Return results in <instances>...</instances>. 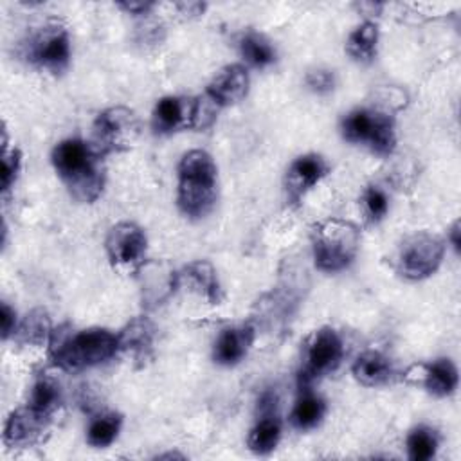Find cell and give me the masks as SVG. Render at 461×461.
<instances>
[{
	"instance_id": "9",
	"label": "cell",
	"mask_w": 461,
	"mask_h": 461,
	"mask_svg": "<svg viewBox=\"0 0 461 461\" xmlns=\"http://www.w3.org/2000/svg\"><path fill=\"white\" fill-rule=\"evenodd\" d=\"M28 58L51 73H62L71 60V42L66 28L49 24L30 39Z\"/></svg>"
},
{
	"instance_id": "28",
	"label": "cell",
	"mask_w": 461,
	"mask_h": 461,
	"mask_svg": "<svg viewBox=\"0 0 461 461\" xmlns=\"http://www.w3.org/2000/svg\"><path fill=\"white\" fill-rule=\"evenodd\" d=\"M49 321L46 317L44 312L37 310L31 315H28V321L22 326V335L30 341V342H40L46 339V332H48Z\"/></svg>"
},
{
	"instance_id": "31",
	"label": "cell",
	"mask_w": 461,
	"mask_h": 461,
	"mask_svg": "<svg viewBox=\"0 0 461 461\" xmlns=\"http://www.w3.org/2000/svg\"><path fill=\"white\" fill-rule=\"evenodd\" d=\"M0 319H3V337L8 339L17 326V314L8 303H3V314H0Z\"/></svg>"
},
{
	"instance_id": "5",
	"label": "cell",
	"mask_w": 461,
	"mask_h": 461,
	"mask_svg": "<svg viewBox=\"0 0 461 461\" xmlns=\"http://www.w3.org/2000/svg\"><path fill=\"white\" fill-rule=\"evenodd\" d=\"M342 136L350 143H368L378 155H389L395 150L393 120L377 111L357 109L342 120Z\"/></svg>"
},
{
	"instance_id": "10",
	"label": "cell",
	"mask_w": 461,
	"mask_h": 461,
	"mask_svg": "<svg viewBox=\"0 0 461 461\" xmlns=\"http://www.w3.org/2000/svg\"><path fill=\"white\" fill-rule=\"evenodd\" d=\"M204 105L195 98H163L154 111V127L157 132H173L179 129H193L202 123Z\"/></svg>"
},
{
	"instance_id": "22",
	"label": "cell",
	"mask_w": 461,
	"mask_h": 461,
	"mask_svg": "<svg viewBox=\"0 0 461 461\" xmlns=\"http://www.w3.org/2000/svg\"><path fill=\"white\" fill-rule=\"evenodd\" d=\"M152 332L154 328L146 319H136L118 337L120 348L132 351L136 357H143L152 348V335H154Z\"/></svg>"
},
{
	"instance_id": "25",
	"label": "cell",
	"mask_w": 461,
	"mask_h": 461,
	"mask_svg": "<svg viewBox=\"0 0 461 461\" xmlns=\"http://www.w3.org/2000/svg\"><path fill=\"white\" fill-rule=\"evenodd\" d=\"M436 448H438V436L429 427H418L407 438V452L412 461H427L434 457Z\"/></svg>"
},
{
	"instance_id": "20",
	"label": "cell",
	"mask_w": 461,
	"mask_h": 461,
	"mask_svg": "<svg viewBox=\"0 0 461 461\" xmlns=\"http://www.w3.org/2000/svg\"><path fill=\"white\" fill-rule=\"evenodd\" d=\"M326 405L323 402V398H319L314 393H305L294 405L292 412H290V423L299 429V430H306L315 427L323 416H324Z\"/></svg>"
},
{
	"instance_id": "3",
	"label": "cell",
	"mask_w": 461,
	"mask_h": 461,
	"mask_svg": "<svg viewBox=\"0 0 461 461\" xmlns=\"http://www.w3.org/2000/svg\"><path fill=\"white\" fill-rule=\"evenodd\" d=\"M118 350L120 339L112 332L103 328H91L60 341L53 350V357L60 368L67 371H78L112 359Z\"/></svg>"
},
{
	"instance_id": "33",
	"label": "cell",
	"mask_w": 461,
	"mask_h": 461,
	"mask_svg": "<svg viewBox=\"0 0 461 461\" xmlns=\"http://www.w3.org/2000/svg\"><path fill=\"white\" fill-rule=\"evenodd\" d=\"M450 240H452V245H454L456 249H459V226H457V222L454 224V227H452V231H450Z\"/></svg>"
},
{
	"instance_id": "29",
	"label": "cell",
	"mask_w": 461,
	"mask_h": 461,
	"mask_svg": "<svg viewBox=\"0 0 461 461\" xmlns=\"http://www.w3.org/2000/svg\"><path fill=\"white\" fill-rule=\"evenodd\" d=\"M21 168V154L19 150L8 152L4 150V159H3V191L8 193L17 181V173Z\"/></svg>"
},
{
	"instance_id": "18",
	"label": "cell",
	"mask_w": 461,
	"mask_h": 461,
	"mask_svg": "<svg viewBox=\"0 0 461 461\" xmlns=\"http://www.w3.org/2000/svg\"><path fill=\"white\" fill-rule=\"evenodd\" d=\"M377 44H378V28L373 22H364L350 35L346 42V51L353 60L368 64L377 55Z\"/></svg>"
},
{
	"instance_id": "16",
	"label": "cell",
	"mask_w": 461,
	"mask_h": 461,
	"mask_svg": "<svg viewBox=\"0 0 461 461\" xmlns=\"http://www.w3.org/2000/svg\"><path fill=\"white\" fill-rule=\"evenodd\" d=\"M44 418L37 416L30 409L13 412L6 423L4 439L8 445H28L35 439L39 430L44 427Z\"/></svg>"
},
{
	"instance_id": "19",
	"label": "cell",
	"mask_w": 461,
	"mask_h": 461,
	"mask_svg": "<svg viewBox=\"0 0 461 461\" xmlns=\"http://www.w3.org/2000/svg\"><path fill=\"white\" fill-rule=\"evenodd\" d=\"M281 438V423L276 416H263L249 434V448L256 454H269L272 452Z\"/></svg>"
},
{
	"instance_id": "11",
	"label": "cell",
	"mask_w": 461,
	"mask_h": 461,
	"mask_svg": "<svg viewBox=\"0 0 461 461\" xmlns=\"http://www.w3.org/2000/svg\"><path fill=\"white\" fill-rule=\"evenodd\" d=\"M146 251V235L130 222H121L109 231L107 253L118 265H130L143 258Z\"/></svg>"
},
{
	"instance_id": "27",
	"label": "cell",
	"mask_w": 461,
	"mask_h": 461,
	"mask_svg": "<svg viewBox=\"0 0 461 461\" xmlns=\"http://www.w3.org/2000/svg\"><path fill=\"white\" fill-rule=\"evenodd\" d=\"M364 208H366V213L369 215V218L373 222L384 218L386 213H387V208H389L387 195L380 188L369 186L364 193Z\"/></svg>"
},
{
	"instance_id": "32",
	"label": "cell",
	"mask_w": 461,
	"mask_h": 461,
	"mask_svg": "<svg viewBox=\"0 0 461 461\" xmlns=\"http://www.w3.org/2000/svg\"><path fill=\"white\" fill-rule=\"evenodd\" d=\"M121 6L129 12H132V13H141V12L150 10L154 4H150V3H130V4H121Z\"/></svg>"
},
{
	"instance_id": "17",
	"label": "cell",
	"mask_w": 461,
	"mask_h": 461,
	"mask_svg": "<svg viewBox=\"0 0 461 461\" xmlns=\"http://www.w3.org/2000/svg\"><path fill=\"white\" fill-rule=\"evenodd\" d=\"M423 382L430 393L438 396H447L457 387V369L448 359H439L425 366Z\"/></svg>"
},
{
	"instance_id": "15",
	"label": "cell",
	"mask_w": 461,
	"mask_h": 461,
	"mask_svg": "<svg viewBox=\"0 0 461 461\" xmlns=\"http://www.w3.org/2000/svg\"><path fill=\"white\" fill-rule=\"evenodd\" d=\"M353 375L362 386L375 387L389 380L391 362L378 351H366L355 360Z\"/></svg>"
},
{
	"instance_id": "7",
	"label": "cell",
	"mask_w": 461,
	"mask_h": 461,
	"mask_svg": "<svg viewBox=\"0 0 461 461\" xmlns=\"http://www.w3.org/2000/svg\"><path fill=\"white\" fill-rule=\"evenodd\" d=\"M139 120L125 107L109 109L96 120L94 145L100 154L129 148L139 137Z\"/></svg>"
},
{
	"instance_id": "30",
	"label": "cell",
	"mask_w": 461,
	"mask_h": 461,
	"mask_svg": "<svg viewBox=\"0 0 461 461\" xmlns=\"http://www.w3.org/2000/svg\"><path fill=\"white\" fill-rule=\"evenodd\" d=\"M306 85L317 94H326L335 85L333 73L328 69H314L306 75Z\"/></svg>"
},
{
	"instance_id": "6",
	"label": "cell",
	"mask_w": 461,
	"mask_h": 461,
	"mask_svg": "<svg viewBox=\"0 0 461 461\" xmlns=\"http://www.w3.org/2000/svg\"><path fill=\"white\" fill-rule=\"evenodd\" d=\"M445 245L432 233H416L409 236L400 251L396 260V270L407 279H423L436 272L441 263Z\"/></svg>"
},
{
	"instance_id": "14",
	"label": "cell",
	"mask_w": 461,
	"mask_h": 461,
	"mask_svg": "<svg viewBox=\"0 0 461 461\" xmlns=\"http://www.w3.org/2000/svg\"><path fill=\"white\" fill-rule=\"evenodd\" d=\"M253 341L254 330L251 326H236L224 330L215 342V362L222 366L238 364L247 355Z\"/></svg>"
},
{
	"instance_id": "2",
	"label": "cell",
	"mask_w": 461,
	"mask_h": 461,
	"mask_svg": "<svg viewBox=\"0 0 461 461\" xmlns=\"http://www.w3.org/2000/svg\"><path fill=\"white\" fill-rule=\"evenodd\" d=\"M217 202V164L204 150L188 152L179 164V206L184 215L206 217Z\"/></svg>"
},
{
	"instance_id": "13",
	"label": "cell",
	"mask_w": 461,
	"mask_h": 461,
	"mask_svg": "<svg viewBox=\"0 0 461 461\" xmlns=\"http://www.w3.org/2000/svg\"><path fill=\"white\" fill-rule=\"evenodd\" d=\"M249 91V75L244 66L233 64L224 67L209 84L208 96L217 107L242 102Z\"/></svg>"
},
{
	"instance_id": "1",
	"label": "cell",
	"mask_w": 461,
	"mask_h": 461,
	"mask_svg": "<svg viewBox=\"0 0 461 461\" xmlns=\"http://www.w3.org/2000/svg\"><path fill=\"white\" fill-rule=\"evenodd\" d=\"M100 152L80 139H67L53 150V164L78 202L91 204L103 191Z\"/></svg>"
},
{
	"instance_id": "4",
	"label": "cell",
	"mask_w": 461,
	"mask_h": 461,
	"mask_svg": "<svg viewBox=\"0 0 461 461\" xmlns=\"http://www.w3.org/2000/svg\"><path fill=\"white\" fill-rule=\"evenodd\" d=\"M359 249V231L355 226L341 220L321 224L314 231L315 265L326 272L346 269Z\"/></svg>"
},
{
	"instance_id": "8",
	"label": "cell",
	"mask_w": 461,
	"mask_h": 461,
	"mask_svg": "<svg viewBox=\"0 0 461 461\" xmlns=\"http://www.w3.org/2000/svg\"><path fill=\"white\" fill-rule=\"evenodd\" d=\"M344 355V346L333 328H321L312 333L305 348V366L299 375L303 384H308L333 371Z\"/></svg>"
},
{
	"instance_id": "21",
	"label": "cell",
	"mask_w": 461,
	"mask_h": 461,
	"mask_svg": "<svg viewBox=\"0 0 461 461\" xmlns=\"http://www.w3.org/2000/svg\"><path fill=\"white\" fill-rule=\"evenodd\" d=\"M60 405V387L49 378H42L33 386L28 409L40 418H49Z\"/></svg>"
},
{
	"instance_id": "12",
	"label": "cell",
	"mask_w": 461,
	"mask_h": 461,
	"mask_svg": "<svg viewBox=\"0 0 461 461\" xmlns=\"http://www.w3.org/2000/svg\"><path fill=\"white\" fill-rule=\"evenodd\" d=\"M328 172V164L321 155L308 154L297 157L287 172V191L292 202H299Z\"/></svg>"
},
{
	"instance_id": "23",
	"label": "cell",
	"mask_w": 461,
	"mask_h": 461,
	"mask_svg": "<svg viewBox=\"0 0 461 461\" xmlns=\"http://www.w3.org/2000/svg\"><path fill=\"white\" fill-rule=\"evenodd\" d=\"M240 49H242L244 58L258 69L267 67L276 60V53H274L272 46L263 37H260L256 33L245 35L240 42Z\"/></svg>"
},
{
	"instance_id": "26",
	"label": "cell",
	"mask_w": 461,
	"mask_h": 461,
	"mask_svg": "<svg viewBox=\"0 0 461 461\" xmlns=\"http://www.w3.org/2000/svg\"><path fill=\"white\" fill-rule=\"evenodd\" d=\"M188 276L193 278V281L204 290V294L211 299V301H218V283H217V276H215V270L209 263L206 262H199V263H193L190 269H188Z\"/></svg>"
},
{
	"instance_id": "24",
	"label": "cell",
	"mask_w": 461,
	"mask_h": 461,
	"mask_svg": "<svg viewBox=\"0 0 461 461\" xmlns=\"http://www.w3.org/2000/svg\"><path fill=\"white\" fill-rule=\"evenodd\" d=\"M121 429V416L116 412L111 414H103L100 418H96L87 432V439L93 447H107L111 445Z\"/></svg>"
}]
</instances>
